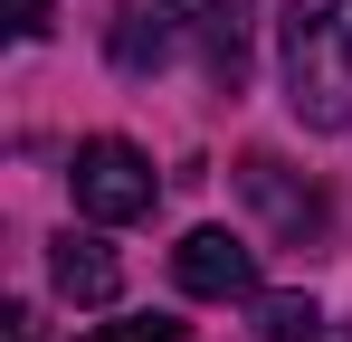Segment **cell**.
<instances>
[{"label": "cell", "mask_w": 352, "mask_h": 342, "mask_svg": "<svg viewBox=\"0 0 352 342\" xmlns=\"http://www.w3.org/2000/svg\"><path fill=\"white\" fill-rule=\"evenodd\" d=\"M276 76L305 133H352V0L276 10Z\"/></svg>", "instance_id": "6da1fadb"}, {"label": "cell", "mask_w": 352, "mask_h": 342, "mask_svg": "<svg viewBox=\"0 0 352 342\" xmlns=\"http://www.w3.org/2000/svg\"><path fill=\"white\" fill-rule=\"evenodd\" d=\"M67 190H76V209L96 228H124V219H153V162L124 143V133H96V143H76V162H67Z\"/></svg>", "instance_id": "7a4b0ae2"}, {"label": "cell", "mask_w": 352, "mask_h": 342, "mask_svg": "<svg viewBox=\"0 0 352 342\" xmlns=\"http://www.w3.org/2000/svg\"><path fill=\"white\" fill-rule=\"evenodd\" d=\"M172 285L200 304H238V295H257V247L238 228H190L172 247Z\"/></svg>", "instance_id": "3957f363"}, {"label": "cell", "mask_w": 352, "mask_h": 342, "mask_svg": "<svg viewBox=\"0 0 352 342\" xmlns=\"http://www.w3.org/2000/svg\"><path fill=\"white\" fill-rule=\"evenodd\" d=\"M172 19L200 48V76L238 95V76H248V0H172Z\"/></svg>", "instance_id": "277c9868"}, {"label": "cell", "mask_w": 352, "mask_h": 342, "mask_svg": "<svg viewBox=\"0 0 352 342\" xmlns=\"http://www.w3.org/2000/svg\"><path fill=\"white\" fill-rule=\"evenodd\" d=\"M238 190L276 219V238H324V190H314V181H295L276 152H248V162H238Z\"/></svg>", "instance_id": "5b68a950"}, {"label": "cell", "mask_w": 352, "mask_h": 342, "mask_svg": "<svg viewBox=\"0 0 352 342\" xmlns=\"http://www.w3.org/2000/svg\"><path fill=\"white\" fill-rule=\"evenodd\" d=\"M48 285H58L67 304H115L124 266H115V247H105L96 228H58V238H48Z\"/></svg>", "instance_id": "8992f818"}, {"label": "cell", "mask_w": 352, "mask_h": 342, "mask_svg": "<svg viewBox=\"0 0 352 342\" xmlns=\"http://www.w3.org/2000/svg\"><path fill=\"white\" fill-rule=\"evenodd\" d=\"M181 48V19H172V0H124L115 10V29H105V57H115L124 76H162Z\"/></svg>", "instance_id": "52a82bcc"}, {"label": "cell", "mask_w": 352, "mask_h": 342, "mask_svg": "<svg viewBox=\"0 0 352 342\" xmlns=\"http://www.w3.org/2000/svg\"><path fill=\"white\" fill-rule=\"evenodd\" d=\"M257 342H324V304L314 295H257Z\"/></svg>", "instance_id": "ba28073f"}, {"label": "cell", "mask_w": 352, "mask_h": 342, "mask_svg": "<svg viewBox=\"0 0 352 342\" xmlns=\"http://www.w3.org/2000/svg\"><path fill=\"white\" fill-rule=\"evenodd\" d=\"M105 342H181V323H172V314H124Z\"/></svg>", "instance_id": "9c48e42d"}, {"label": "cell", "mask_w": 352, "mask_h": 342, "mask_svg": "<svg viewBox=\"0 0 352 342\" xmlns=\"http://www.w3.org/2000/svg\"><path fill=\"white\" fill-rule=\"evenodd\" d=\"M58 19H48V0H10V38H48Z\"/></svg>", "instance_id": "30bf717a"}, {"label": "cell", "mask_w": 352, "mask_h": 342, "mask_svg": "<svg viewBox=\"0 0 352 342\" xmlns=\"http://www.w3.org/2000/svg\"><path fill=\"white\" fill-rule=\"evenodd\" d=\"M10 342H38V314L29 304H10Z\"/></svg>", "instance_id": "8fae6325"}]
</instances>
